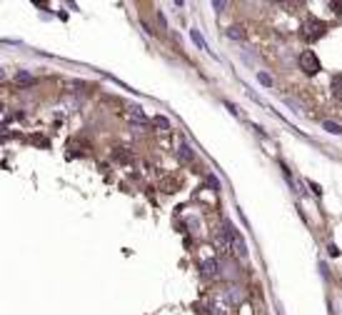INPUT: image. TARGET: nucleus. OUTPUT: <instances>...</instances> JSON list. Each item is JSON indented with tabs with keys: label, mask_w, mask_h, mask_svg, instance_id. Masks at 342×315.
I'll use <instances>...</instances> for the list:
<instances>
[{
	"label": "nucleus",
	"mask_w": 342,
	"mask_h": 315,
	"mask_svg": "<svg viewBox=\"0 0 342 315\" xmlns=\"http://www.w3.org/2000/svg\"><path fill=\"white\" fill-rule=\"evenodd\" d=\"M18 80H23V83H30V80H33V78H30V75H28V73H18Z\"/></svg>",
	"instance_id": "nucleus-13"
},
{
	"label": "nucleus",
	"mask_w": 342,
	"mask_h": 315,
	"mask_svg": "<svg viewBox=\"0 0 342 315\" xmlns=\"http://www.w3.org/2000/svg\"><path fill=\"white\" fill-rule=\"evenodd\" d=\"M152 123H155L157 128H167V120H165V118H155Z\"/></svg>",
	"instance_id": "nucleus-12"
},
{
	"label": "nucleus",
	"mask_w": 342,
	"mask_h": 315,
	"mask_svg": "<svg viewBox=\"0 0 342 315\" xmlns=\"http://www.w3.org/2000/svg\"><path fill=\"white\" fill-rule=\"evenodd\" d=\"M232 255H240V258L247 255V248H245V240L240 233H232Z\"/></svg>",
	"instance_id": "nucleus-6"
},
{
	"label": "nucleus",
	"mask_w": 342,
	"mask_h": 315,
	"mask_svg": "<svg viewBox=\"0 0 342 315\" xmlns=\"http://www.w3.org/2000/svg\"><path fill=\"white\" fill-rule=\"evenodd\" d=\"M322 30H325V25H322L320 20H307V23H305L302 38H305V40H317V38L322 35Z\"/></svg>",
	"instance_id": "nucleus-3"
},
{
	"label": "nucleus",
	"mask_w": 342,
	"mask_h": 315,
	"mask_svg": "<svg viewBox=\"0 0 342 315\" xmlns=\"http://www.w3.org/2000/svg\"><path fill=\"white\" fill-rule=\"evenodd\" d=\"M257 80H260V83H262V85H267V88H270V85H272V78H270V75H267V73H257Z\"/></svg>",
	"instance_id": "nucleus-10"
},
{
	"label": "nucleus",
	"mask_w": 342,
	"mask_h": 315,
	"mask_svg": "<svg viewBox=\"0 0 342 315\" xmlns=\"http://www.w3.org/2000/svg\"><path fill=\"white\" fill-rule=\"evenodd\" d=\"M180 150H183V153H180V155H183V160H190V158H193V153H190V148H188V145H183Z\"/></svg>",
	"instance_id": "nucleus-11"
},
{
	"label": "nucleus",
	"mask_w": 342,
	"mask_h": 315,
	"mask_svg": "<svg viewBox=\"0 0 342 315\" xmlns=\"http://www.w3.org/2000/svg\"><path fill=\"white\" fill-rule=\"evenodd\" d=\"M232 228H225V230H220L218 233V238H215V248L223 253V255H230L232 253Z\"/></svg>",
	"instance_id": "nucleus-2"
},
{
	"label": "nucleus",
	"mask_w": 342,
	"mask_h": 315,
	"mask_svg": "<svg viewBox=\"0 0 342 315\" xmlns=\"http://www.w3.org/2000/svg\"><path fill=\"white\" fill-rule=\"evenodd\" d=\"M190 35H193V40H195V45H198V48H203V50H208V43L203 40V35H200L198 30H193Z\"/></svg>",
	"instance_id": "nucleus-8"
},
{
	"label": "nucleus",
	"mask_w": 342,
	"mask_h": 315,
	"mask_svg": "<svg viewBox=\"0 0 342 315\" xmlns=\"http://www.w3.org/2000/svg\"><path fill=\"white\" fill-rule=\"evenodd\" d=\"M332 95H335V98H342V80H335V83H332Z\"/></svg>",
	"instance_id": "nucleus-9"
},
{
	"label": "nucleus",
	"mask_w": 342,
	"mask_h": 315,
	"mask_svg": "<svg viewBox=\"0 0 342 315\" xmlns=\"http://www.w3.org/2000/svg\"><path fill=\"white\" fill-rule=\"evenodd\" d=\"M300 68H302L307 75H315V73H320V60H317V55H315L312 50H305V53H300Z\"/></svg>",
	"instance_id": "nucleus-1"
},
{
	"label": "nucleus",
	"mask_w": 342,
	"mask_h": 315,
	"mask_svg": "<svg viewBox=\"0 0 342 315\" xmlns=\"http://www.w3.org/2000/svg\"><path fill=\"white\" fill-rule=\"evenodd\" d=\"M218 270H220V265H218L215 258H208V260L200 263V273H203V278H215Z\"/></svg>",
	"instance_id": "nucleus-5"
},
{
	"label": "nucleus",
	"mask_w": 342,
	"mask_h": 315,
	"mask_svg": "<svg viewBox=\"0 0 342 315\" xmlns=\"http://www.w3.org/2000/svg\"><path fill=\"white\" fill-rule=\"evenodd\" d=\"M322 128H325L327 133H332V135H340V130H342V128H340L337 123H332V120H325V123H322Z\"/></svg>",
	"instance_id": "nucleus-7"
},
{
	"label": "nucleus",
	"mask_w": 342,
	"mask_h": 315,
	"mask_svg": "<svg viewBox=\"0 0 342 315\" xmlns=\"http://www.w3.org/2000/svg\"><path fill=\"white\" fill-rule=\"evenodd\" d=\"M125 118H127V123H132V125H145V123H147V118H145V113H142V108H137V105H132V108H127V113H125Z\"/></svg>",
	"instance_id": "nucleus-4"
}]
</instances>
